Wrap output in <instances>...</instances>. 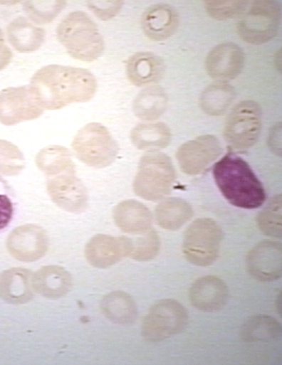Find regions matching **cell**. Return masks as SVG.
Segmentation results:
<instances>
[{
	"mask_svg": "<svg viewBox=\"0 0 282 365\" xmlns=\"http://www.w3.org/2000/svg\"><path fill=\"white\" fill-rule=\"evenodd\" d=\"M29 87L43 109L58 110L90 100L96 92L97 81L87 69L51 64L33 74Z\"/></svg>",
	"mask_w": 282,
	"mask_h": 365,
	"instance_id": "cell-1",
	"label": "cell"
},
{
	"mask_svg": "<svg viewBox=\"0 0 282 365\" xmlns=\"http://www.w3.org/2000/svg\"><path fill=\"white\" fill-rule=\"evenodd\" d=\"M213 176L221 194L233 206L253 209L266 199L261 182L249 164L236 154L228 153L216 162Z\"/></svg>",
	"mask_w": 282,
	"mask_h": 365,
	"instance_id": "cell-2",
	"label": "cell"
},
{
	"mask_svg": "<svg viewBox=\"0 0 282 365\" xmlns=\"http://www.w3.org/2000/svg\"><path fill=\"white\" fill-rule=\"evenodd\" d=\"M56 35L68 54L82 61H93L104 51V41L97 25L81 11L68 14L59 23Z\"/></svg>",
	"mask_w": 282,
	"mask_h": 365,
	"instance_id": "cell-3",
	"label": "cell"
},
{
	"mask_svg": "<svg viewBox=\"0 0 282 365\" xmlns=\"http://www.w3.org/2000/svg\"><path fill=\"white\" fill-rule=\"evenodd\" d=\"M175 179L170 158L163 153L150 151L140 160L133 190L144 199L157 201L170 193Z\"/></svg>",
	"mask_w": 282,
	"mask_h": 365,
	"instance_id": "cell-4",
	"label": "cell"
},
{
	"mask_svg": "<svg viewBox=\"0 0 282 365\" xmlns=\"http://www.w3.org/2000/svg\"><path fill=\"white\" fill-rule=\"evenodd\" d=\"M222 239L221 228L215 221L209 218L196 219L184 231L183 254L195 265H210L218 257Z\"/></svg>",
	"mask_w": 282,
	"mask_h": 365,
	"instance_id": "cell-5",
	"label": "cell"
},
{
	"mask_svg": "<svg viewBox=\"0 0 282 365\" xmlns=\"http://www.w3.org/2000/svg\"><path fill=\"white\" fill-rule=\"evenodd\" d=\"M72 147L80 161L95 168L109 166L118 152V144L108 129L98 122L82 127L75 136Z\"/></svg>",
	"mask_w": 282,
	"mask_h": 365,
	"instance_id": "cell-6",
	"label": "cell"
},
{
	"mask_svg": "<svg viewBox=\"0 0 282 365\" xmlns=\"http://www.w3.org/2000/svg\"><path fill=\"white\" fill-rule=\"evenodd\" d=\"M261 127L260 105L254 100H244L229 113L224 127V138L232 147L246 149L256 143Z\"/></svg>",
	"mask_w": 282,
	"mask_h": 365,
	"instance_id": "cell-7",
	"label": "cell"
},
{
	"mask_svg": "<svg viewBox=\"0 0 282 365\" xmlns=\"http://www.w3.org/2000/svg\"><path fill=\"white\" fill-rule=\"evenodd\" d=\"M187 322V312L182 304L164 299L150 309L142 322V333L146 339L158 342L182 332Z\"/></svg>",
	"mask_w": 282,
	"mask_h": 365,
	"instance_id": "cell-8",
	"label": "cell"
},
{
	"mask_svg": "<svg viewBox=\"0 0 282 365\" xmlns=\"http://www.w3.org/2000/svg\"><path fill=\"white\" fill-rule=\"evenodd\" d=\"M280 20L281 4L278 1H256L239 22L238 33L249 43H263L277 34Z\"/></svg>",
	"mask_w": 282,
	"mask_h": 365,
	"instance_id": "cell-9",
	"label": "cell"
},
{
	"mask_svg": "<svg viewBox=\"0 0 282 365\" xmlns=\"http://www.w3.org/2000/svg\"><path fill=\"white\" fill-rule=\"evenodd\" d=\"M43 112L29 85L9 87L0 92V122L3 125L34 120Z\"/></svg>",
	"mask_w": 282,
	"mask_h": 365,
	"instance_id": "cell-10",
	"label": "cell"
},
{
	"mask_svg": "<svg viewBox=\"0 0 282 365\" xmlns=\"http://www.w3.org/2000/svg\"><path fill=\"white\" fill-rule=\"evenodd\" d=\"M222 152L220 141L214 135L205 134L180 145L176 158L182 171L196 175L218 159Z\"/></svg>",
	"mask_w": 282,
	"mask_h": 365,
	"instance_id": "cell-11",
	"label": "cell"
},
{
	"mask_svg": "<svg viewBox=\"0 0 282 365\" xmlns=\"http://www.w3.org/2000/svg\"><path fill=\"white\" fill-rule=\"evenodd\" d=\"M7 248L12 256L24 262L35 261L42 258L48 247L45 231L39 226L26 224L17 227L9 234Z\"/></svg>",
	"mask_w": 282,
	"mask_h": 365,
	"instance_id": "cell-12",
	"label": "cell"
},
{
	"mask_svg": "<svg viewBox=\"0 0 282 365\" xmlns=\"http://www.w3.org/2000/svg\"><path fill=\"white\" fill-rule=\"evenodd\" d=\"M281 244L273 240L258 243L246 257L249 272L254 278L263 282L273 281L281 277Z\"/></svg>",
	"mask_w": 282,
	"mask_h": 365,
	"instance_id": "cell-13",
	"label": "cell"
},
{
	"mask_svg": "<svg viewBox=\"0 0 282 365\" xmlns=\"http://www.w3.org/2000/svg\"><path fill=\"white\" fill-rule=\"evenodd\" d=\"M47 190L53 201L65 211L80 213L88 206L87 189L74 174L51 178L47 183Z\"/></svg>",
	"mask_w": 282,
	"mask_h": 365,
	"instance_id": "cell-14",
	"label": "cell"
},
{
	"mask_svg": "<svg viewBox=\"0 0 282 365\" xmlns=\"http://www.w3.org/2000/svg\"><path fill=\"white\" fill-rule=\"evenodd\" d=\"M244 59V51L237 44L226 42L214 46L209 52L205 67L210 77L224 82L240 74Z\"/></svg>",
	"mask_w": 282,
	"mask_h": 365,
	"instance_id": "cell-15",
	"label": "cell"
},
{
	"mask_svg": "<svg viewBox=\"0 0 282 365\" xmlns=\"http://www.w3.org/2000/svg\"><path fill=\"white\" fill-rule=\"evenodd\" d=\"M130 248L131 239L127 237H113L98 234L88 242L85 255L92 265L105 268L127 256Z\"/></svg>",
	"mask_w": 282,
	"mask_h": 365,
	"instance_id": "cell-16",
	"label": "cell"
},
{
	"mask_svg": "<svg viewBox=\"0 0 282 365\" xmlns=\"http://www.w3.org/2000/svg\"><path fill=\"white\" fill-rule=\"evenodd\" d=\"M189 297L197 309L208 312L223 308L229 299V290L219 277L207 275L198 278L192 285Z\"/></svg>",
	"mask_w": 282,
	"mask_h": 365,
	"instance_id": "cell-17",
	"label": "cell"
},
{
	"mask_svg": "<svg viewBox=\"0 0 282 365\" xmlns=\"http://www.w3.org/2000/svg\"><path fill=\"white\" fill-rule=\"evenodd\" d=\"M179 22L177 11L167 4H158L148 8L142 16V28L149 38L156 41L165 40L177 30Z\"/></svg>",
	"mask_w": 282,
	"mask_h": 365,
	"instance_id": "cell-18",
	"label": "cell"
},
{
	"mask_svg": "<svg viewBox=\"0 0 282 365\" xmlns=\"http://www.w3.org/2000/svg\"><path fill=\"white\" fill-rule=\"evenodd\" d=\"M113 218L120 230L132 234L149 231L152 223L150 211L143 203L133 199L119 203L113 210Z\"/></svg>",
	"mask_w": 282,
	"mask_h": 365,
	"instance_id": "cell-19",
	"label": "cell"
},
{
	"mask_svg": "<svg viewBox=\"0 0 282 365\" xmlns=\"http://www.w3.org/2000/svg\"><path fill=\"white\" fill-rule=\"evenodd\" d=\"M164 72V60L151 52L136 53L129 58L126 63L127 78L137 86L157 83Z\"/></svg>",
	"mask_w": 282,
	"mask_h": 365,
	"instance_id": "cell-20",
	"label": "cell"
},
{
	"mask_svg": "<svg viewBox=\"0 0 282 365\" xmlns=\"http://www.w3.org/2000/svg\"><path fill=\"white\" fill-rule=\"evenodd\" d=\"M26 269L11 268L0 274V297L10 303L29 301L33 295V275Z\"/></svg>",
	"mask_w": 282,
	"mask_h": 365,
	"instance_id": "cell-21",
	"label": "cell"
},
{
	"mask_svg": "<svg viewBox=\"0 0 282 365\" xmlns=\"http://www.w3.org/2000/svg\"><path fill=\"white\" fill-rule=\"evenodd\" d=\"M34 291L48 298L63 296L71 286V277L68 271L58 265L41 268L33 275Z\"/></svg>",
	"mask_w": 282,
	"mask_h": 365,
	"instance_id": "cell-22",
	"label": "cell"
},
{
	"mask_svg": "<svg viewBox=\"0 0 282 365\" xmlns=\"http://www.w3.org/2000/svg\"><path fill=\"white\" fill-rule=\"evenodd\" d=\"M8 39L21 53H30L38 49L45 38V31L24 17L14 19L7 26Z\"/></svg>",
	"mask_w": 282,
	"mask_h": 365,
	"instance_id": "cell-23",
	"label": "cell"
},
{
	"mask_svg": "<svg viewBox=\"0 0 282 365\" xmlns=\"http://www.w3.org/2000/svg\"><path fill=\"white\" fill-rule=\"evenodd\" d=\"M193 216L191 205L185 200L172 197L162 201L155 208V219L164 229L176 231Z\"/></svg>",
	"mask_w": 282,
	"mask_h": 365,
	"instance_id": "cell-24",
	"label": "cell"
},
{
	"mask_svg": "<svg viewBox=\"0 0 282 365\" xmlns=\"http://www.w3.org/2000/svg\"><path fill=\"white\" fill-rule=\"evenodd\" d=\"M130 138L137 149L155 151L166 147L171 141L172 134L163 122L141 123L132 129Z\"/></svg>",
	"mask_w": 282,
	"mask_h": 365,
	"instance_id": "cell-25",
	"label": "cell"
},
{
	"mask_svg": "<svg viewBox=\"0 0 282 365\" xmlns=\"http://www.w3.org/2000/svg\"><path fill=\"white\" fill-rule=\"evenodd\" d=\"M167 96L160 86L152 85L144 88L133 102L135 115L144 120L160 117L167 106Z\"/></svg>",
	"mask_w": 282,
	"mask_h": 365,
	"instance_id": "cell-26",
	"label": "cell"
},
{
	"mask_svg": "<svg viewBox=\"0 0 282 365\" xmlns=\"http://www.w3.org/2000/svg\"><path fill=\"white\" fill-rule=\"evenodd\" d=\"M36 163L39 169L50 176L75 173L70 152L60 145L42 149L36 157Z\"/></svg>",
	"mask_w": 282,
	"mask_h": 365,
	"instance_id": "cell-27",
	"label": "cell"
},
{
	"mask_svg": "<svg viewBox=\"0 0 282 365\" xmlns=\"http://www.w3.org/2000/svg\"><path fill=\"white\" fill-rule=\"evenodd\" d=\"M235 97L234 88L225 82H217L207 86L202 92L199 105L207 115L224 114Z\"/></svg>",
	"mask_w": 282,
	"mask_h": 365,
	"instance_id": "cell-28",
	"label": "cell"
},
{
	"mask_svg": "<svg viewBox=\"0 0 282 365\" xmlns=\"http://www.w3.org/2000/svg\"><path fill=\"white\" fill-rule=\"evenodd\" d=\"M102 310L106 317L120 324H132L137 317V307L130 295L122 291L113 292L102 301Z\"/></svg>",
	"mask_w": 282,
	"mask_h": 365,
	"instance_id": "cell-29",
	"label": "cell"
},
{
	"mask_svg": "<svg viewBox=\"0 0 282 365\" xmlns=\"http://www.w3.org/2000/svg\"><path fill=\"white\" fill-rule=\"evenodd\" d=\"M281 332V324L276 319L262 314L249 319L241 327V336L249 342L269 341L278 337Z\"/></svg>",
	"mask_w": 282,
	"mask_h": 365,
	"instance_id": "cell-30",
	"label": "cell"
},
{
	"mask_svg": "<svg viewBox=\"0 0 282 365\" xmlns=\"http://www.w3.org/2000/svg\"><path fill=\"white\" fill-rule=\"evenodd\" d=\"M281 195L272 197L257 216V224L265 235L280 238L281 227Z\"/></svg>",
	"mask_w": 282,
	"mask_h": 365,
	"instance_id": "cell-31",
	"label": "cell"
},
{
	"mask_svg": "<svg viewBox=\"0 0 282 365\" xmlns=\"http://www.w3.org/2000/svg\"><path fill=\"white\" fill-rule=\"evenodd\" d=\"M136 239H131V248L128 255L138 261H148L153 259L159 253L160 240L157 233L153 230L141 233Z\"/></svg>",
	"mask_w": 282,
	"mask_h": 365,
	"instance_id": "cell-32",
	"label": "cell"
},
{
	"mask_svg": "<svg viewBox=\"0 0 282 365\" xmlns=\"http://www.w3.org/2000/svg\"><path fill=\"white\" fill-rule=\"evenodd\" d=\"M64 1H26L24 10L31 20L38 24L52 21L65 7Z\"/></svg>",
	"mask_w": 282,
	"mask_h": 365,
	"instance_id": "cell-33",
	"label": "cell"
},
{
	"mask_svg": "<svg viewBox=\"0 0 282 365\" xmlns=\"http://www.w3.org/2000/svg\"><path fill=\"white\" fill-rule=\"evenodd\" d=\"M24 166L25 159L21 150L11 142L0 139V173L16 175Z\"/></svg>",
	"mask_w": 282,
	"mask_h": 365,
	"instance_id": "cell-34",
	"label": "cell"
},
{
	"mask_svg": "<svg viewBox=\"0 0 282 365\" xmlns=\"http://www.w3.org/2000/svg\"><path fill=\"white\" fill-rule=\"evenodd\" d=\"M205 9L209 15L216 20L235 18L246 10V1H206Z\"/></svg>",
	"mask_w": 282,
	"mask_h": 365,
	"instance_id": "cell-35",
	"label": "cell"
},
{
	"mask_svg": "<svg viewBox=\"0 0 282 365\" xmlns=\"http://www.w3.org/2000/svg\"><path fill=\"white\" fill-rule=\"evenodd\" d=\"M123 2L118 1H88V5L93 14L102 20L114 17L120 10Z\"/></svg>",
	"mask_w": 282,
	"mask_h": 365,
	"instance_id": "cell-36",
	"label": "cell"
},
{
	"mask_svg": "<svg viewBox=\"0 0 282 365\" xmlns=\"http://www.w3.org/2000/svg\"><path fill=\"white\" fill-rule=\"evenodd\" d=\"M13 214V206L9 198L0 194V230L5 228L11 221Z\"/></svg>",
	"mask_w": 282,
	"mask_h": 365,
	"instance_id": "cell-37",
	"label": "cell"
},
{
	"mask_svg": "<svg viewBox=\"0 0 282 365\" xmlns=\"http://www.w3.org/2000/svg\"><path fill=\"white\" fill-rule=\"evenodd\" d=\"M268 145L274 153L281 154V123L274 125L268 136Z\"/></svg>",
	"mask_w": 282,
	"mask_h": 365,
	"instance_id": "cell-38",
	"label": "cell"
},
{
	"mask_svg": "<svg viewBox=\"0 0 282 365\" xmlns=\"http://www.w3.org/2000/svg\"><path fill=\"white\" fill-rule=\"evenodd\" d=\"M11 58L12 53L5 43L4 33L0 28V70L8 65Z\"/></svg>",
	"mask_w": 282,
	"mask_h": 365,
	"instance_id": "cell-39",
	"label": "cell"
},
{
	"mask_svg": "<svg viewBox=\"0 0 282 365\" xmlns=\"http://www.w3.org/2000/svg\"><path fill=\"white\" fill-rule=\"evenodd\" d=\"M277 302H276V304H277V309L278 310V312L281 314V293H280V295H278V297H277Z\"/></svg>",
	"mask_w": 282,
	"mask_h": 365,
	"instance_id": "cell-40",
	"label": "cell"
}]
</instances>
